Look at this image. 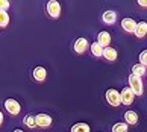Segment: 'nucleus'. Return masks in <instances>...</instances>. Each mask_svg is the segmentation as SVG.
I'll return each instance as SVG.
<instances>
[{
    "mask_svg": "<svg viewBox=\"0 0 147 132\" xmlns=\"http://www.w3.org/2000/svg\"><path fill=\"white\" fill-rule=\"evenodd\" d=\"M132 74L138 76V78L144 76V74H146V65H143V64H135L134 67H132Z\"/></svg>",
    "mask_w": 147,
    "mask_h": 132,
    "instance_id": "nucleus-17",
    "label": "nucleus"
},
{
    "mask_svg": "<svg viewBox=\"0 0 147 132\" xmlns=\"http://www.w3.org/2000/svg\"><path fill=\"white\" fill-rule=\"evenodd\" d=\"M46 76H47V70L44 67H35L34 68V78L38 81V82H42V81H46Z\"/></svg>",
    "mask_w": 147,
    "mask_h": 132,
    "instance_id": "nucleus-10",
    "label": "nucleus"
},
{
    "mask_svg": "<svg viewBox=\"0 0 147 132\" xmlns=\"http://www.w3.org/2000/svg\"><path fill=\"white\" fill-rule=\"evenodd\" d=\"M74 52L78 55H84L86 52V49H88V41L85 40V38H78V40L74 41Z\"/></svg>",
    "mask_w": 147,
    "mask_h": 132,
    "instance_id": "nucleus-6",
    "label": "nucleus"
},
{
    "mask_svg": "<svg viewBox=\"0 0 147 132\" xmlns=\"http://www.w3.org/2000/svg\"><path fill=\"white\" fill-rule=\"evenodd\" d=\"M120 94H121V103H123V105H130V103L134 102L135 93L132 91V88H130V87H124Z\"/></svg>",
    "mask_w": 147,
    "mask_h": 132,
    "instance_id": "nucleus-5",
    "label": "nucleus"
},
{
    "mask_svg": "<svg viewBox=\"0 0 147 132\" xmlns=\"http://www.w3.org/2000/svg\"><path fill=\"white\" fill-rule=\"evenodd\" d=\"M8 23H9V15H8V12L6 11H0V27H6L8 26Z\"/></svg>",
    "mask_w": 147,
    "mask_h": 132,
    "instance_id": "nucleus-18",
    "label": "nucleus"
},
{
    "mask_svg": "<svg viewBox=\"0 0 147 132\" xmlns=\"http://www.w3.org/2000/svg\"><path fill=\"white\" fill-rule=\"evenodd\" d=\"M137 21H135L134 18H123L121 20V27L126 32H134L135 34V30H137Z\"/></svg>",
    "mask_w": 147,
    "mask_h": 132,
    "instance_id": "nucleus-9",
    "label": "nucleus"
},
{
    "mask_svg": "<svg viewBox=\"0 0 147 132\" xmlns=\"http://www.w3.org/2000/svg\"><path fill=\"white\" fill-rule=\"evenodd\" d=\"M129 87L132 88V91L135 93V96H141L143 94V90H144V87H143V81H141L138 76H135V74H130L129 76Z\"/></svg>",
    "mask_w": 147,
    "mask_h": 132,
    "instance_id": "nucleus-1",
    "label": "nucleus"
},
{
    "mask_svg": "<svg viewBox=\"0 0 147 132\" xmlns=\"http://www.w3.org/2000/svg\"><path fill=\"white\" fill-rule=\"evenodd\" d=\"M138 5H141V6L147 8V0H138Z\"/></svg>",
    "mask_w": 147,
    "mask_h": 132,
    "instance_id": "nucleus-23",
    "label": "nucleus"
},
{
    "mask_svg": "<svg viewBox=\"0 0 147 132\" xmlns=\"http://www.w3.org/2000/svg\"><path fill=\"white\" fill-rule=\"evenodd\" d=\"M97 43H99L103 49L109 47V43H111V35H109V32H106V30L99 32V35H97Z\"/></svg>",
    "mask_w": 147,
    "mask_h": 132,
    "instance_id": "nucleus-8",
    "label": "nucleus"
},
{
    "mask_svg": "<svg viewBox=\"0 0 147 132\" xmlns=\"http://www.w3.org/2000/svg\"><path fill=\"white\" fill-rule=\"evenodd\" d=\"M106 100L112 106H120L121 105V94L117 90H114V88H109L106 91Z\"/></svg>",
    "mask_w": 147,
    "mask_h": 132,
    "instance_id": "nucleus-2",
    "label": "nucleus"
},
{
    "mask_svg": "<svg viewBox=\"0 0 147 132\" xmlns=\"http://www.w3.org/2000/svg\"><path fill=\"white\" fill-rule=\"evenodd\" d=\"M91 128L86 123H76L71 126V132H90Z\"/></svg>",
    "mask_w": 147,
    "mask_h": 132,
    "instance_id": "nucleus-16",
    "label": "nucleus"
},
{
    "mask_svg": "<svg viewBox=\"0 0 147 132\" xmlns=\"http://www.w3.org/2000/svg\"><path fill=\"white\" fill-rule=\"evenodd\" d=\"M23 122H24V125L28 126V128H35V126H36V118H35V115H26Z\"/></svg>",
    "mask_w": 147,
    "mask_h": 132,
    "instance_id": "nucleus-19",
    "label": "nucleus"
},
{
    "mask_svg": "<svg viewBox=\"0 0 147 132\" xmlns=\"http://www.w3.org/2000/svg\"><path fill=\"white\" fill-rule=\"evenodd\" d=\"M46 8H47V14L52 18H59V15H61V5H59V2L50 0V2H47Z\"/></svg>",
    "mask_w": 147,
    "mask_h": 132,
    "instance_id": "nucleus-3",
    "label": "nucleus"
},
{
    "mask_svg": "<svg viewBox=\"0 0 147 132\" xmlns=\"http://www.w3.org/2000/svg\"><path fill=\"white\" fill-rule=\"evenodd\" d=\"M0 8H2V11H6L9 8V2L8 0H2V2H0Z\"/></svg>",
    "mask_w": 147,
    "mask_h": 132,
    "instance_id": "nucleus-22",
    "label": "nucleus"
},
{
    "mask_svg": "<svg viewBox=\"0 0 147 132\" xmlns=\"http://www.w3.org/2000/svg\"><path fill=\"white\" fill-rule=\"evenodd\" d=\"M14 132H23V131H21V129H17V131H14Z\"/></svg>",
    "mask_w": 147,
    "mask_h": 132,
    "instance_id": "nucleus-24",
    "label": "nucleus"
},
{
    "mask_svg": "<svg viewBox=\"0 0 147 132\" xmlns=\"http://www.w3.org/2000/svg\"><path fill=\"white\" fill-rule=\"evenodd\" d=\"M5 108H6V111L12 115H17L21 111L20 103L15 100V99H8V100H5Z\"/></svg>",
    "mask_w": 147,
    "mask_h": 132,
    "instance_id": "nucleus-4",
    "label": "nucleus"
},
{
    "mask_svg": "<svg viewBox=\"0 0 147 132\" xmlns=\"http://www.w3.org/2000/svg\"><path fill=\"white\" fill-rule=\"evenodd\" d=\"M124 120H126V125H137L138 123V114L135 111H126L124 112Z\"/></svg>",
    "mask_w": 147,
    "mask_h": 132,
    "instance_id": "nucleus-12",
    "label": "nucleus"
},
{
    "mask_svg": "<svg viewBox=\"0 0 147 132\" xmlns=\"http://www.w3.org/2000/svg\"><path fill=\"white\" fill-rule=\"evenodd\" d=\"M36 118V126H40V128H49V126H52V117L47 114H38L35 115Z\"/></svg>",
    "mask_w": 147,
    "mask_h": 132,
    "instance_id": "nucleus-7",
    "label": "nucleus"
},
{
    "mask_svg": "<svg viewBox=\"0 0 147 132\" xmlns=\"http://www.w3.org/2000/svg\"><path fill=\"white\" fill-rule=\"evenodd\" d=\"M135 35H137V38H144L147 35V23H146V21H140V23L137 24Z\"/></svg>",
    "mask_w": 147,
    "mask_h": 132,
    "instance_id": "nucleus-13",
    "label": "nucleus"
},
{
    "mask_svg": "<svg viewBox=\"0 0 147 132\" xmlns=\"http://www.w3.org/2000/svg\"><path fill=\"white\" fill-rule=\"evenodd\" d=\"M112 132H127V125L126 123H115L112 126Z\"/></svg>",
    "mask_w": 147,
    "mask_h": 132,
    "instance_id": "nucleus-20",
    "label": "nucleus"
},
{
    "mask_svg": "<svg viewBox=\"0 0 147 132\" xmlns=\"http://www.w3.org/2000/svg\"><path fill=\"white\" fill-rule=\"evenodd\" d=\"M103 56H105L108 61H115L117 59V50L112 47H106L105 52H103Z\"/></svg>",
    "mask_w": 147,
    "mask_h": 132,
    "instance_id": "nucleus-15",
    "label": "nucleus"
},
{
    "mask_svg": "<svg viewBox=\"0 0 147 132\" xmlns=\"http://www.w3.org/2000/svg\"><path fill=\"white\" fill-rule=\"evenodd\" d=\"M140 64L147 65V49H146V50H143V52H141V55H140Z\"/></svg>",
    "mask_w": 147,
    "mask_h": 132,
    "instance_id": "nucleus-21",
    "label": "nucleus"
},
{
    "mask_svg": "<svg viewBox=\"0 0 147 132\" xmlns=\"http://www.w3.org/2000/svg\"><path fill=\"white\" fill-rule=\"evenodd\" d=\"M90 49H91V53L94 55V56H103V52H105V49H103L99 43H92L91 46H90Z\"/></svg>",
    "mask_w": 147,
    "mask_h": 132,
    "instance_id": "nucleus-14",
    "label": "nucleus"
},
{
    "mask_svg": "<svg viewBox=\"0 0 147 132\" xmlns=\"http://www.w3.org/2000/svg\"><path fill=\"white\" fill-rule=\"evenodd\" d=\"M102 18H103V21H105L106 24H114L115 20H117V14L114 12V11H105L103 15H102Z\"/></svg>",
    "mask_w": 147,
    "mask_h": 132,
    "instance_id": "nucleus-11",
    "label": "nucleus"
}]
</instances>
